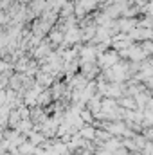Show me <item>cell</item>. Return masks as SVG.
Wrapping results in <instances>:
<instances>
[{"label": "cell", "instance_id": "cell-3", "mask_svg": "<svg viewBox=\"0 0 153 155\" xmlns=\"http://www.w3.org/2000/svg\"><path fill=\"white\" fill-rule=\"evenodd\" d=\"M18 148H20V153L22 155H34V152H36V144H33L29 139L24 144H20Z\"/></svg>", "mask_w": 153, "mask_h": 155}, {"label": "cell", "instance_id": "cell-2", "mask_svg": "<svg viewBox=\"0 0 153 155\" xmlns=\"http://www.w3.org/2000/svg\"><path fill=\"white\" fill-rule=\"evenodd\" d=\"M96 132H97V128H96L94 124H88V123H86V124L77 132V134H79L81 137L88 139V141H94V139H96Z\"/></svg>", "mask_w": 153, "mask_h": 155}, {"label": "cell", "instance_id": "cell-1", "mask_svg": "<svg viewBox=\"0 0 153 155\" xmlns=\"http://www.w3.org/2000/svg\"><path fill=\"white\" fill-rule=\"evenodd\" d=\"M115 63H119V54L117 52H108V54H101L99 60H97V65L105 71V69H110L114 67Z\"/></svg>", "mask_w": 153, "mask_h": 155}, {"label": "cell", "instance_id": "cell-5", "mask_svg": "<svg viewBox=\"0 0 153 155\" xmlns=\"http://www.w3.org/2000/svg\"><path fill=\"white\" fill-rule=\"evenodd\" d=\"M142 49H144L146 54H153V43H150V41H146V43L142 45Z\"/></svg>", "mask_w": 153, "mask_h": 155}, {"label": "cell", "instance_id": "cell-6", "mask_svg": "<svg viewBox=\"0 0 153 155\" xmlns=\"http://www.w3.org/2000/svg\"><path fill=\"white\" fill-rule=\"evenodd\" d=\"M52 40H54V43L61 41V33H52Z\"/></svg>", "mask_w": 153, "mask_h": 155}, {"label": "cell", "instance_id": "cell-4", "mask_svg": "<svg viewBox=\"0 0 153 155\" xmlns=\"http://www.w3.org/2000/svg\"><path fill=\"white\" fill-rule=\"evenodd\" d=\"M18 112H20L22 119H31V107H27V105H22V107L18 108Z\"/></svg>", "mask_w": 153, "mask_h": 155}]
</instances>
